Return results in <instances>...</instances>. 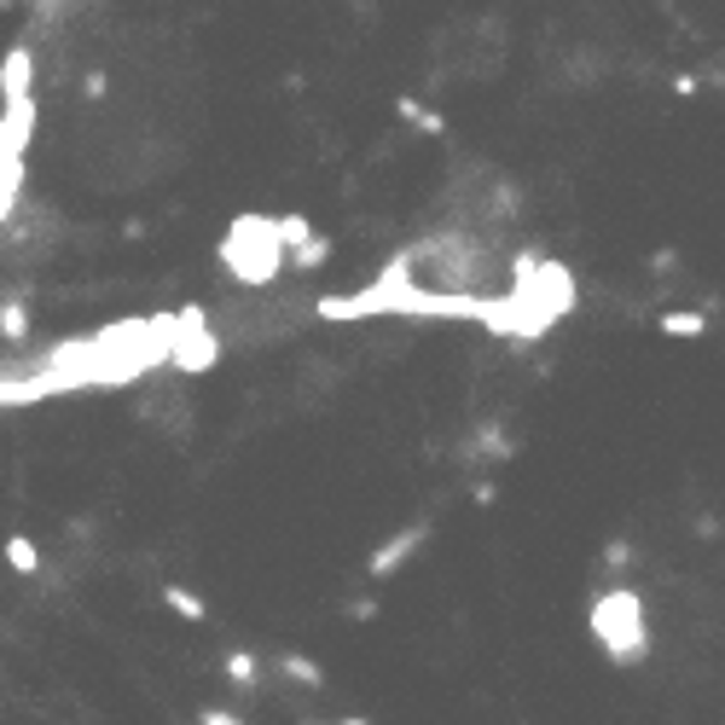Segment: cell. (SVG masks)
<instances>
[{
  "instance_id": "obj_1",
  "label": "cell",
  "mask_w": 725,
  "mask_h": 725,
  "mask_svg": "<svg viewBox=\"0 0 725 725\" xmlns=\"http://www.w3.org/2000/svg\"><path fill=\"white\" fill-rule=\"evenodd\" d=\"M593 645L610 656L615 667H638L650 650V621L638 586H603L593 598Z\"/></svg>"
},
{
  "instance_id": "obj_2",
  "label": "cell",
  "mask_w": 725,
  "mask_h": 725,
  "mask_svg": "<svg viewBox=\"0 0 725 725\" xmlns=\"http://www.w3.org/2000/svg\"><path fill=\"white\" fill-rule=\"evenodd\" d=\"M284 262H291V250H284L274 215H239L232 232L221 239V274L239 279V284H250V291L267 284V279H279Z\"/></svg>"
},
{
  "instance_id": "obj_3",
  "label": "cell",
  "mask_w": 725,
  "mask_h": 725,
  "mask_svg": "<svg viewBox=\"0 0 725 725\" xmlns=\"http://www.w3.org/2000/svg\"><path fill=\"white\" fill-rule=\"evenodd\" d=\"M221 360V336L209 331V314L204 308H180V326H175V348H168V366L163 372H180V378H198Z\"/></svg>"
},
{
  "instance_id": "obj_4",
  "label": "cell",
  "mask_w": 725,
  "mask_h": 725,
  "mask_svg": "<svg viewBox=\"0 0 725 725\" xmlns=\"http://www.w3.org/2000/svg\"><path fill=\"white\" fill-rule=\"evenodd\" d=\"M424 539H430V522H407V529H395V534L372 551V558H366V575H372V581L400 575V563H407L412 551H424Z\"/></svg>"
},
{
  "instance_id": "obj_5",
  "label": "cell",
  "mask_w": 725,
  "mask_h": 725,
  "mask_svg": "<svg viewBox=\"0 0 725 725\" xmlns=\"http://www.w3.org/2000/svg\"><path fill=\"white\" fill-rule=\"evenodd\" d=\"M0 558H7V569H12V575H24V581L41 575V546L29 534H7V539H0Z\"/></svg>"
},
{
  "instance_id": "obj_6",
  "label": "cell",
  "mask_w": 725,
  "mask_h": 725,
  "mask_svg": "<svg viewBox=\"0 0 725 725\" xmlns=\"http://www.w3.org/2000/svg\"><path fill=\"white\" fill-rule=\"evenodd\" d=\"M221 673H227V685H232V690H256V685H262V662H256V656H250L244 645L221 656Z\"/></svg>"
},
{
  "instance_id": "obj_7",
  "label": "cell",
  "mask_w": 725,
  "mask_h": 725,
  "mask_svg": "<svg viewBox=\"0 0 725 725\" xmlns=\"http://www.w3.org/2000/svg\"><path fill=\"white\" fill-rule=\"evenodd\" d=\"M279 673H284V679H296L302 690H319V685H326V667H319L314 656H302V650H279Z\"/></svg>"
},
{
  "instance_id": "obj_8",
  "label": "cell",
  "mask_w": 725,
  "mask_h": 725,
  "mask_svg": "<svg viewBox=\"0 0 725 725\" xmlns=\"http://www.w3.org/2000/svg\"><path fill=\"white\" fill-rule=\"evenodd\" d=\"M511 453H517L511 430H505V424H482V430H476V447H470V459H494V465H505Z\"/></svg>"
},
{
  "instance_id": "obj_9",
  "label": "cell",
  "mask_w": 725,
  "mask_h": 725,
  "mask_svg": "<svg viewBox=\"0 0 725 725\" xmlns=\"http://www.w3.org/2000/svg\"><path fill=\"white\" fill-rule=\"evenodd\" d=\"M163 603H168V610H175L180 621H192V627H198V621H209V603L198 598L192 586H180V581H168V586H163Z\"/></svg>"
},
{
  "instance_id": "obj_10",
  "label": "cell",
  "mask_w": 725,
  "mask_h": 725,
  "mask_svg": "<svg viewBox=\"0 0 725 725\" xmlns=\"http://www.w3.org/2000/svg\"><path fill=\"white\" fill-rule=\"evenodd\" d=\"M656 326H662V336H702L708 331V314L702 308H667Z\"/></svg>"
},
{
  "instance_id": "obj_11",
  "label": "cell",
  "mask_w": 725,
  "mask_h": 725,
  "mask_svg": "<svg viewBox=\"0 0 725 725\" xmlns=\"http://www.w3.org/2000/svg\"><path fill=\"white\" fill-rule=\"evenodd\" d=\"M0 336H7L12 348L29 343V308L24 302H0Z\"/></svg>"
},
{
  "instance_id": "obj_12",
  "label": "cell",
  "mask_w": 725,
  "mask_h": 725,
  "mask_svg": "<svg viewBox=\"0 0 725 725\" xmlns=\"http://www.w3.org/2000/svg\"><path fill=\"white\" fill-rule=\"evenodd\" d=\"M279 239H284V250H302L314 239V221L308 215H279Z\"/></svg>"
},
{
  "instance_id": "obj_13",
  "label": "cell",
  "mask_w": 725,
  "mask_h": 725,
  "mask_svg": "<svg viewBox=\"0 0 725 725\" xmlns=\"http://www.w3.org/2000/svg\"><path fill=\"white\" fill-rule=\"evenodd\" d=\"M326 256H331V244H326V239H319V232H314V239L302 244V250H291V267H319Z\"/></svg>"
},
{
  "instance_id": "obj_14",
  "label": "cell",
  "mask_w": 725,
  "mask_h": 725,
  "mask_svg": "<svg viewBox=\"0 0 725 725\" xmlns=\"http://www.w3.org/2000/svg\"><path fill=\"white\" fill-rule=\"evenodd\" d=\"M400 116H407V123H418L424 133H442V116L424 111V105H412V99H400Z\"/></svg>"
},
{
  "instance_id": "obj_15",
  "label": "cell",
  "mask_w": 725,
  "mask_h": 725,
  "mask_svg": "<svg viewBox=\"0 0 725 725\" xmlns=\"http://www.w3.org/2000/svg\"><path fill=\"white\" fill-rule=\"evenodd\" d=\"M198 725H244V714H232V708H204Z\"/></svg>"
},
{
  "instance_id": "obj_16",
  "label": "cell",
  "mask_w": 725,
  "mask_h": 725,
  "mask_svg": "<svg viewBox=\"0 0 725 725\" xmlns=\"http://www.w3.org/2000/svg\"><path fill=\"white\" fill-rule=\"evenodd\" d=\"M343 615H348V621H372V615H378V598H348Z\"/></svg>"
},
{
  "instance_id": "obj_17",
  "label": "cell",
  "mask_w": 725,
  "mask_h": 725,
  "mask_svg": "<svg viewBox=\"0 0 725 725\" xmlns=\"http://www.w3.org/2000/svg\"><path fill=\"white\" fill-rule=\"evenodd\" d=\"M470 499H476V505H494L499 487H494V482H476V487H470Z\"/></svg>"
},
{
  "instance_id": "obj_18",
  "label": "cell",
  "mask_w": 725,
  "mask_h": 725,
  "mask_svg": "<svg viewBox=\"0 0 725 725\" xmlns=\"http://www.w3.org/2000/svg\"><path fill=\"white\" fill-rule=\"evenodd\" d=\"M336 725H372V720H360V714H348V720H336Z\"/></svg>"
},
{
  "instance_id": "obj_19",
  "label": "cell",
  "mask_w": 725,
  "mask_h": 725,
  "mask_svg": "<svg viewBox=\"0 0 725 725\" xmlns=\"http://www.w3.org/2000/svg\"><path fill=\"white\" fill-rule=\"evenodd\" d=\"M302 725H326V720H302Z\"/></svg>"
}]
</instances>
